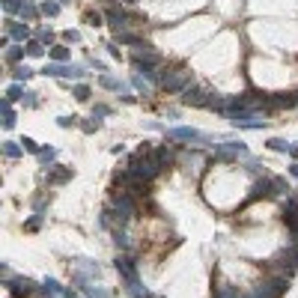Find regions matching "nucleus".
I'll return each instance as SVG.
<instances>
[{"instance_id":"1","label":"nucleus","mask_w":298,"mask_h":298,"mask_svg":"<svg viewBox=\"0 0 298 298\" xmlns=\"http://www.w3.org/2000/svg\"><path fill=\"white\" fill-rule=\"evenodd\" d=\"M128 170H131L137 179L149 182V179H155V176L161 173V161L155 158V152H152L149 146H140L137 152L131 155V164H128Z\"/></svg>"},{"instance_id":"2","label":"nucleus","mask_w":298,"mask_h":298,"mask_svg":"<svg viewBox=\"0 0 298 298\" xmlns=\"http://www.w3.org/2000/svg\"><path fill=\"white\" fill-rule=\"evenodd\" d=\"M227 120H230L236 128H266V125H269L266 114H259V110H253V107L233 110V114H227Z\"/></svg>"},{"instance_id":"3","label":"nucleus","mask_w":298,"mask_h":298,"mask_svg":"<svg viewBox=\"0 0 298 298\" xmlns=\"http://www.w3.org/2000/svg\"><path fill=\"white\" fill-rule=\"evenodd\" d=\"M286 280H289V277H283V274L269 277V280H263V283H256V286L250 289V295H245V298H280V295L289 289Z\"/></svg>"},{"instance_id":"4","label":"nucleus","mask_w":298,"mask_h":298,"mask_svg":"<svg viewBox=\"0 0 298 298\" xmlns=\"http://www.w3.org/2000/svg\"><path fill=\"white\" fill-rule=\"evenodd\" d=\"M161 87H164V90H170V93H185V90L191 87V72L176 69V72L161 74Z\"/></svg>"},{"instance_id":"5","label":"nucleus","mask_w":298,"mask_h":298,"mask_svg":"<svg viewBox=\"0 0 298 298\" xmlns=\"http://www.w3.org/2000/svg\"><path fill=\"white\" fill-rule=\"evenodd\" d=\"M45 74H51V78H84V66L81 63H51V66H45Z\"/></svg>"},{"instance_id":"6","label":"nucleus","mask_w":298,"mask_h":298,"mask_svg":"<svg viewBox=\"0 0 298 298\" xmlns=\"http://www.w3.org/2000/svg\"><path fill=\"white\" fill-rule=\"evenodd\" d=\"M215 155L221 158V161H230V158H242V155H248V146L239 140H224V143H215Z\"/></svg>"},{"instance_id":"7","label":"nucleus","mask_w":298,"mask_h":298,"mask_svg":"<svg viewBox=\"0 0 298 298\" xmlns=\"http://www.w3.org/2000/svg\"><path fill=\"white\" fill-rule=\"evenodd\" d=\"M274 266L280 269V274H283V277H292V274L298 272V248H295V245H289V250H283V253L274 259Z\"/></svg>"},{"instance_id":"8","label":"nucleus","mask_w":298,"mask_h":298,"mask_svg":"<svg viewBox=\"0 0 298 298\" xmlns=\"http://www.w3.org/2000/svg\"><path fill=\"white\" fill-rule=\"evenodd\" d=\"M114 212H117V218H120V224H125V221H131V218L137 215V206H134V200H131V194H117V197H114Z\"/></svg>"},{"instance_id":"9","label":"nucleus","mask_w":298,"mask_h":298,"mask_svg":"<svg viewBox=\"0 0 298 298\" xmlns=\"http://www.w3.org/2000/svg\"><path fill=\"white\" fill-rule=\"evenodd\" d=\"M167 137H170V140H191V143H206V140H209L203 131H197V128H188V125L170 128V131H167Z\"/></svg>"},{"instance_id":"10","label":"nucleus","mask_w":298,"mask_h":298,"mask_svg":"<svg viewBox=\"0 0 298 298\" xmlns=\"http://www.w3.org/2000/svg\"><path fill=\"white\" fill-rule=\"evenodd\" d=\"M117 272L123 274L125 286H128V283H134V280H140V277H137V263H134L131 256H117Z\"/></svg>"},{"instance_id":"11","label":"nucleus","mask_w":298,"mask_h":298,"mask_svg":"<svg viewBox=\"0 0 298 298\" xmlns=\"http://www.w3.org/2000/svg\"><path fill=\"white\" fill-rule=\"evenodd\" d=\"M209 96H212V93H206V90H200V87H188V90H185V96H182V101L191 104V107H206V104H209Z\"/></svg>"},{"instance_id":"12","label":"nucleus","mask_w":298,"mask_h":298,"mask_svg":"<svg viewBox=\"0 0 298 298\" xmlns=\"http://www.w3.org/2000/svg\"><path fill=\"white\" fill-rule=\"evenodd\" d=\"M259 197H277V194H274V179H256V182H253L250 200H259Z\"/></svg>"},{"instance_id":"13","label":"nucleus","mask_w":298,"mask_h":298,"mask_svg":"<svg viewBox=\"0 0 298 298\" xmlns=\"http://www.w3.org/2000/svg\"><path fill=\"white\" fill-rule=\"evenodd\" d=\"M72 173H74L72 167H60V164H54V170L48 167V176H45V179H48V185H63V182L72 179Z\"/></svg>"},{"instance_id":"14","label":"nucleus","mask_w":298,"mask_h":298,"mask_svg":"<svg viewBox=\"0 0 298 298\" xmlns=\"http://www.w3.org/2000/svg\"><path fill=\"white\" fill-rule=\"evenodd\" d=\"M6 286H9L15 295H30V292H36V283H33L30 277H12V280H6Z\"/></svg>"},{"instance_id":"15","label":"nucleus","mask_w":298,"mask_h":298,"mask_svg":"<svg viewBox=\"0 0 298 298\" xmlns=\"http://www.w3.org/2000/svg\"><path fill=\"white\" fill-rule=\"evenodd\" d=\"M215 298H245V295L239 292V286H236V283H230V280H221V283L215 286Z\"/></svg>"},{"instance_id":"16","label":"nucleus","mask_w":298,"mask_h":298,"mask_svg":"<svg viewBox=\"0 0 298 298\" xmlns=\"http://www.w3.org/2000/svg\"><path fill=\"white\" fill-rule=\"evenodd\" d=\"M74 272H84L87 277H99L101 274V266L93 263V259H74Z\"/></svg>"},{"instance_id":"17","label":"nucleus","mask_w":298,"mask_h":298,"mask_svg":"<svg viewBox=\"0 0 298 298\" xmlns=\"http://www.w3.org/2000/svg\"><path fill=\"white\" fill-rule=\"evenodd\" d=\"M6 30H9V36H12V39H18V42H24L27 36H30L27 24H15V21H6Z\"/></svg>"},{"instance_id":"18","label":"nucleus","mask_w":298,"mask_h":298,"mask_svg":"<svg viewBox=\"0 0 298 298\" xmlns=\"http://www.w3.org/2000/svg\"><path fill=\"white\" fill-rule=\"evenodd\" d=\"M266 146L272 149V152H292V143H286L283 137H272V140H269Z\"/></svg>"},{"instance_id":"19","label":"nucleus","mask_w":298,"mask_h":298,"mask_svg":"<svg viewBox=\"0 0 298 298\" xmlns=\"http://www.w3.org/2000/svg\"><path fill=\"white\" fill-rule=\"evenodd\" d=\"M21 152H24V146H18L15 140H3V155L6 158H21Z\"/></svg>"},{"instance_id":"20","label":"nucleus","mask_w":298,"mask_h":298,"mask_svg":"<svg viewBox=\"0 0 298 298\" xmlns=\"http://www.w3.org/2000/svg\"><path fill=\"white\" fill-rule=\"evenodd\" d=\"M81 289H84L90 298H110V292H107V289H101V286H90V283H84Z\"/></svg>"},{"instance_id":"21","label":"nucleus","mask_w":298,"mask_h":298,"mask_svg":"<svg viewBox=\"0 0 298 298\" xmlns=\"http://www.w3.org/2000/svg\"><path fill=\"white\" fill-rule=\"evenodd\" d=\"M15 125V114H12V104H9V99L3 101V128H12Z\"/></svg>"},{"instance_id":"22","label":"nucleus","mask_w":298,"mask_h":298,"mask_svg":"<svg viewBox=\"0 0 298 298\" xmlns=\"http://www.w3.org/2000/svg\"><path fill=\"white\" fill-rule=\"evenodd\" d=\"M12 78L15 81H27V78H33V69L30 66H15L12 69Z\"/></svg>"},{"instance_id":"23","label":"nucleus","mask_w":298,"mask_h":298,"mask_svg":"<svg viewBox=\"0 0 298 298\" xmlns=\"http://www.w3.org/2000/svg\"><path fill=\"white\" fill-rule=\"evenodd\" d=\"M99 84H101L104 90H123V84H120L117 78H110V74H101V78H99Z\"/></svg>"},{"instance_id":"24","label":"nucleus","mask_w":298,"mask_h":298,"mask_svg":"<svg viewBox=\"0 0 298 298\" xmlns=\"http://www.w3.org/2000/svg\"><path fill=\"white\" fill-rule=\"evenodd\" d=\"M51 57H54L57 63H66V60H69V48H66V45H54V48H51Z\"/></svg>"},{"instance_id":"25","label":"nucleus","mask_w":298,"mask_h":298,"mask_svg":"<svg viewBox=\"0 0 298 298\" xmlns=\"http://www.w3.org/2000/svg\"><path fill=\"white\" fill-rule=\"evenodd\" d=\"M39 9H42V15H48V18H54V15L60 12V3H54V0H45V3H42Z\"/></svg>"},{"instance_id":"26","label":"nucleus","mask_w":298,"mask_h":298,"mask_svg":"<svg viewBox=\"0 0 298 298\" xmlns=\"http://www.w3.org/2000/svg\"><path fill=\"white\" fill-rule=\"evenodd\" d=\"M45 292H51V295H66V289H63L54 277H48V280H45Z\"/></svg>"},{"instance_id":"27","label":"nucleus","mask_w":298,"mask_h":298,"mask_svg":"<svg viewBox=\"0 0 298 298\" xmlns=\"http://www.w3.org/2000/svg\"><path fill=\"white\" fill-rule=\"evenodd\" d=\"M117 42H123V45H140V39H137V36H131V33H117Z\"/></svg>"},{"instance_id":"28","label":"nucleus","mask_w":298,"mask_h":298,"mask_svg":"<svg viewBox=\"0 0 298 298\" xmlns=\"http://www.w3.org/2000/svg\"><path fill=\"white\" fill-rule=\"evenodd\" d=\"M24 57V48H18V45H12L9 51H6V63H18Z\"/></svg>"},{"instance_id":"29","label":"nucleus","mask_w":298,"mask_h":298,"mask_svg":"<svg viewBox=\"0 0 298 298\" xmlns=\"http://www.w3.org/2000/svg\"><path fill=\"white\" fill-rule=\"evenodd\" d=\"M54 155H57V149H51V146H48V149H42V152H39V161L48 167V164L54 161Z\"/></svg>"},{"instance_id":"30","label":"nucleus","mask_w":298,"mask_h":298,"mask_svg":"<svg viewBox=\"0 0 298 298\" xmlns=\"http://www.w3.org/2000/svg\"><path fill=\"white\" fill-rule=\"evenodd\" d=\"M155 158L161 161V167L170 164V149H167V146H158V149H155Z\"/></svg>"},{"instance_id":"31","label":"nucleus","mask_w":298,"mask_h":298,"mask_svg":"<svg viewBox=\"0 0 298 298\" xmlns=\"http://www.w3.org/2000/svg\"><path fill=\"white\" fill-rule=\"evenodd\" d=\"M292 188L286 185V179H280V176H274V194H289Z\"/></svg>"},{"instance_id":"32","label":"nucleus","mask_w":298,"mask_h":298,"mask_svg":"<svg viewBox=\"0 0 298 298\" xmlns=\"http://www.w3.org/2000/svg\"><path fill=\"white\" fill-rule=\"evenodd\" d=\"M74 99H78V101H87L90 99V87H84V84H78V87H74V93H72Z\"/></svg>"},{"instance_id":"33","label":"nucleus","mask_w":298,"mask_h":298,"mask_svg":"<svg viewBox=\"0 0 298 298\" xmlns=\"http://www.w3.org/2000/svg\"><path fill=\"white\" fill-rule=\"evenodd\" d=\"M21 143H24V149H27V152H33V155H39V152H42V149H39V143H36L33 137H24Z\"/></svg>"},{"instance_id":"34","label":"nucleus","mask_w":298,"mask_h":298,"mask_svg":"<svg viewBox=\"0 0 298 298\" xmlns=\"http://www.w3.org/2000/svg\"><path fill=\"white\" fill-rule=\"evenodd\" d=\"M6 99H9V101H15V99H24V90H21L18 84H12V87L6 90Z\"/></svg>"},{"instance_id":"35","label":"nucleus","mask_w":298,"mask_h":298,"mask_svg":"<svg viewBox=\"0 0 298 298\" xmlns=\"http://www.w3.org/2000/svg\"><path fill=\"white\" fill-rule=\"evenodd\" d=\"M24 227H27V230H39V227H42V215L36 212V215H33V218H30V221L24 224Z\"/></svg>"},{"instance_id":"36","label":"nucleus","mask_w":298,"mask_h":298,"mask_svg":"<svg viewBox=\"0 0 298 298\" xmlns=\"http://www.w3.org/2000/svg\"><path fill=\"white\" fill-rule=\"evenodd\" d=\"M21 18L33 21V18H36V6H33V3H24V6H21Z\"/></svg>"},{"instance_id":"37","label":"nucleus","mask_w":298,"mask_h":298,"mask_svg":"<svg viewBox=\"0 0 298 298\" xmlns=\"http://www.w3.org/2000/svg\"><path fill=\"white\" fill-rule=\"evenodd\" d=\"M21 6H24L21 0H3V9L6 12H21Z\"/></svg>"},{"instance_id":"38","label":"nucleus","mask_w":298,"mask_h":298,"mask_svg":"<svg viewBox=\"0 0 298 298\" xmlns=\"http://www.w3.org/2000/svg\"><path fill=\"white\" fill-rule=\"evenodd\" d=\"M27 54H30V57H42V54H45V48H42L39 42H30V45H27Z\"/></svg>"},{"instance_id":"39","label":"nucleus","mask_w":298,"mask_h":298,"mask_svg":"<svg viewBox=\"0 0 298 298\" xmlns=\"http://www.w3.org/2000/svg\"><path fill=\"white\" fill-rule=\"evenodd\" d=\"M131 81H134V87H137V90H140L143 96H149V84H146V81L140 78V74H134V78H131Z\"/></svg>"},{"instance_id":"40","label":"nucleus","mask_w":298,"mask_h":298,"mask_svg":"<svg viewBox=\"0 0 298 298\" xmlns=\"http://www.w3.org/2000/svg\"><path fill=\"white\" fill-rule=\"evenodd\" d=\"M107 114H110L107 104H96V107H93V117H107Z\"/></svg>"},{"instance_id":"41","label":"nucleus","mask_w":298,"mask_h":298,"mask_svg":"<svg viewBox=\"0 0 298 298\" xmlns=\"http://www.w3.org/2000/svg\"><path fill=\"white\" fill-rule=\"evenodd\" d=\"M286 212H289V215H298V197H289V200H286Z\"/></svg>"},{"instance_id":"42","label":"nucleus","mask_w":298,"mask_h":298,"mask_svg":"<svg viewBox=\"0 0 298 298\" xmlns=\"http://www.w3.org/2000/svg\"><path fill=\"white\" fill-rule=\"evenodd\" d=\"M74 120H78V117H60L57 125H60V128H69V125H74Z\"/></svg>"},{"instance_id":"43","label":"nucleus","mask_w":298,"mask_h":298,"mask_svg":"<svg viewBox=\"0 0 298 298\" xmlns=\"http://www.w3.org/2000/svg\"><path fill=\"white\" fill-rule=\"evenodd\" d=\"M63 39H66V42H78L81 36H78V30H66V33H63Z\"/></svg>"},{"instance_id":"44","label":"nucleus","mask_w":298,"mask_h":298,"mask_svg":"<svg viewBox=\"0 0 298 298\" xmlns=\"http://www.w3.org/2000/svg\"><path fill=\"white\" fill-rule=\"evenodd\" d=\"M27 107H36V93H24V99H21Z\"/></svg>"},{"instance_id":"45","label":"nucleus","mask_w":298,"mask_h":298,"mask_svg":"<svg viewBox=\"0 0 298 298\" xmlns=\"http://www.w3.org/2000/svg\"><path fill=\"white\" fill-rule=\"evenodd\" d=\"M117 245H120L123 250L128 248V236H125V233H120V230H117Z\"/></svg>"},{"instance_id":"46","label":"nucleus","mask_w":298,"mask_h":298,"mask_svg":"<svg viewBox=\"0 0 298 298\" xmlns=\"http://www.w3.org/2000/svg\"><path fill=\"white\" fill-rule=\"evenodd\" d=\"M87 21H90L93 27H99V21H101V15H99V12H87Z\"/></svg>"},{"instance_id":"47","label":"nucleus","mask_w":298,"mask_h":298,"mask_svg":"<svg viewBox=\"0 0 298 298\" xmlns=\"http://www.w3.org/2000/svg\"><path fill=\"white\" fill-rule=\"evenodd\" d=\"M39 39H42V42H54V33H51V30H39Z\"/></svg>"},{"instance_id":"48","label":"nucleus","mask_w":298,"mask_h":298,"mask_svg":"<svg viewBox=\"0 0 298 298\" xmlns=\"http://www.w3.org/2000/svg\"><path fill=\"white\" fill-rule=\"evenodd\" d=\"M81 128H84V131H87V134H93V131H96V128H99V123H81Z\"/></svg>"},{"instance_id":"49","label":"nucleus","mask_w":298,"mask_h":298,"mask_svg":"<svg viewBox=\"0 0 298 298\" xmlns=\"http://www.w3.org/2000/svg\"><path fill=\"white\" fill-rule=\"evenodd\" d=\"M289 173H292V176L298 179V161H292V164H289Z\"/></svg>"}]
</instances>
